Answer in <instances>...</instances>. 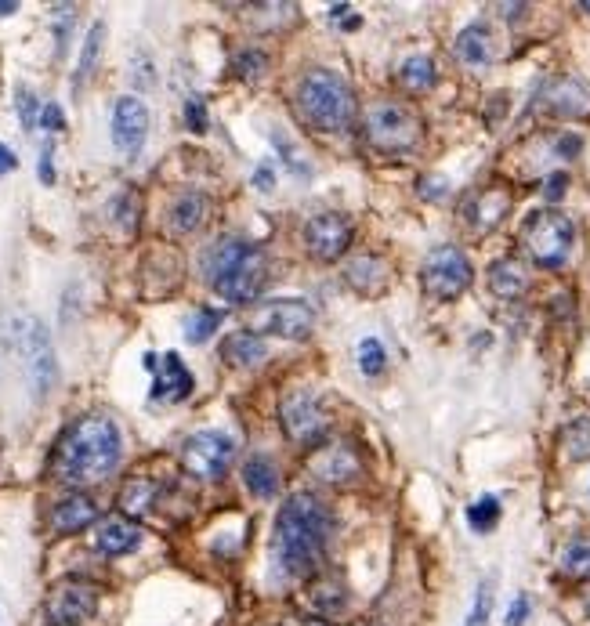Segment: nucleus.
I'll return each instance as SVG.
<instances>
[{"mask_svg": "<svg viewBox=\"0 0 590 626\" xmlns=\"http://www.w3.org/2000/svg\"><path fill=\"white\" fill-rule=\"evenodd\" d=\"M334 536V514L315 493H294L279 507L276 554L286 576H312Z\"/></svg>", "mask_w": 590, "mask_h": 626, "instance_id": "1", "label": "nucleus"}, {"mask_svg": "<svg viewBox=\"0 0 590 626\" xmlns=\"http://www.w3.org/2000/svg\"><path fill=\"white\" fill-rule=\"evenodd\" d=\"M120 431L109 417H80L77 424L66 427V435L58 438L55 456H51V471L58 482L66 485H91L105 478L120 464Z\"/></svg>", "mask_w": 590, "mask_h": 626, "instance_id": "2", "label": "nucleus"}, {"mask_svg": "<svg viewBox=\"0 0 590 626\" xmlns=\"http://www.w3.org/2000/svg\"><path fill=\"white\" fill-rule=\"evenodd\" d=\"M203 276L232 304H250L268 283V257L261 247L239 236H221L203 254Z\"/></svg>", "mask_w": 590, "mask_h": 626, "instance_id": "3", "label": "nucleus"}, {"mask_svg": "<svg viewBox=\"0 0 590 626\" xmlns=\"http://www.w3.org/2000/svg\"><path fill=\"white\" fill-rule=\"evenodd\" d=\"M297 113L323 134H344L355 120V95L330 69H312L297 87Z\"/></svg>", "mask_w": 590, "mask_h": 626, "instance_id": "4", "label": "nucleus"}, {"mask_svg": "<svg viewBox=\"0 0 590 626\" xmlns=\"http://www.w3.org/2000/svg\"><path fill=\"white\" fill-rule=\"evenodd\" d=\"M362 134L384 156L395 152H410L424 134V120L417 116V109L402 102H373L362 113Z\"/></svg>", "mask_w": 590, "mask_h": 626, "instance_id": "5", "label": "nucleus"}, {"mask_svg": "<svg viewBox=\"0 0 590 626\" xmlns=\"http://www.w3.org/2000/svg\"><path fill=\"white\" fill-rule=\"evenodd\" d=\"M11 344L19 351L22 373H26L33 395L44 399L51 391V384H55V370H58L55 348H51V337H48V330H44V323H40L37 315L15 312L11 315Z\"/></svg>", "mask_w": 590, "mask_h": 626, "instance_id": "6", "label": "nucleus"}, {"mask_svg": "<svg viewBox=\"0 0 590 626\" xmlns=\"http://www.w3.org/2000/svg\"><path fill=\"white\" fill-rule=\"evenodd\" d=\"M518 239H522L525 254L533 257L540 268H562L572 254L576 228H572V218L562 214V210H536L522 225Z\"/></svg>", "mask_w": 590, "mask_h": 626, "instance_id": "7", "label": "nucleus"}, {"mask_svg": "<svg viewBox=\"0 0 590 626\" xmlns=\"http://www.w3.org/2000/svg\"><path fill=\"white\" fill-rule=\"evenodd\" d=\"M471 261L464 257V250L457 247H438L424 257V268H420V286L431 301H453L471 286Z\"/></svg>", "mask_w": 590, "mask_h": 626, "instance_id": "8", "label": "nucleus"}, {"mask_svg": "<svg viewBox=\"0 0 590 626\" xmlns=\"http://www.w3.org/2000/svg\"><path fill=\"white\" fill-rule=\"evenodd\" d=\"M250 330L254 333H272L283 341H305L315 330V308L297 297H283V301H268L250 312Z\"/></svg>", "mask_w": 590, "mask_h": 626, "instance_id": "9", "label": "nucleus"}, {"mask_svg": "<svg viewBox=\"0 0 590 626\" xmlns=\"http://www.w3.org/2000/svg\"><path fill=\"white\" fill-rule=\"evenodd\" d=\"M232 456H236V446H232L229 435L221 431H196V435L185 438L181 446V464L192 478H203V482H218L225 478V471L232 467Z\"/></svg>", "mask_w": 590, "mask_h": 626, "instance_id": "10", "label": "nucleus"}, {"mask_svg": "<svg viewBox=\"0 0 590 626\" xmlns=\"http://www.w3.org/2000/svg\"><path fill=\"white\" fill-rule=\"evenodd\" d=\"M279 420H283L290 442H297V446H312L326 435V413L308 388L286 391L283 402H279Z\"/></svg>", "mask_w": 590, "mask_h": 626, "instance_id": "11", "label": "nucleus"}, {"mask_svg": "<svg viewBox=\"0 0 590 626\" xmlns=\"http://www.w3.org/2000/svg\"><path fill=\"white\" fill-rule=\"evenodd\" d=\"M98 612V587L84 579H66L51 590L48 623L51 626H84Z\"/></svg>", "mask_w": 590, "mask_h": 626, "instance_id": "12", "label": "nucleus"}, {"mask_svg": "<svg viewBox=\"0 0 590 626\" xmlns=\"http://www.w3.org/2000/svg\"><path fill=\"white\" fill-rule=\"evenodd\" d=\"M352 236V218L337 214V210H326V214H315L305 225V250L315 261H337L344 250L352 247Z\"/></svg>", "mask_w": 590, "mask_h": 626, "instance_id": "13", "label": "nucleus"}, {"mask_svg": "<svg viewBox=\"0 0 590 626\" xmlns=\"http://www.w3.org/2000/svg\"><path fill=\"white\" fill-rule=\"evenodd\" d=\"M149 138V109H145L142 98L124 95L116 98L113 105V145L124 156H138Z\"/></svg>", "mask_w": 590, "mask_h": 626, "instance_id": "14", "label": "nucleus"}, {"mask_svg": "<svg viewBox=\"0 0 590 626\" xmlns=\"http://www.w3.org/2000/svg\"><path fill=\"white\" fill-rule=\"evenodd\" d=\"M145 366L156 373L153 380V399L156 402H185L192 395V373L189 366L181 362L178 351H167V355H145Z\"/></svg>", "mask_w": 590, "mask_h": 626, "instance_id": "15", "label": "nucleus"}, {"mask_svg": "<svg viewBox=\"0 0 590 626\" xmlns=\"http://www.w3.org/2000/svg\"><path fill=\"white\" fill-rule=\"evenodd\" d=\"M540 105L551 116H580L590 109V87L576 76H562V80L543 87Z\"/></svg>", "mask_w": 590, "mask_h": 626, "instance_id": "16", "label": "nucleus"}, {"mask_svg": "<svg viewBox=\"0 0 590 626\" xmlns=\"http://www.w3.org/2000/svg\"><path fill=\"white\" fill-rule=\"evenodd\" d=\"M308 471L330 485H344V482H352V478L362 475V464H359V456H355V449L326 446L308 460Z\"/></svg>", "mask_w": 590, "mask_h": 626, "instance_id": "17", "label": "nucleus"}, {"mask_svg": "<svg viewBox=\"0 0 590 626\" xmlns=\"http://www.w3.org/2000/svg\"><path fill=\"white\" fill-rule=\"evenodd\" d=\"M453 55L471 69H482L489 66L496 58V40H493V29L486 22H471L467 29H460L457 40H453Z\"/></svg>", "mask_w": 590, "mask_h": 626, "instance_id": "18", "label": "nucleus"}, {"mask_svg": "<svg viewBox=\"0 0 590 626\" xmlns=\"http://www.w3.org/2000/svg\"><path fill=\"white\" fill-rule=\"evenodd\" d=\"M507 210H511V192L482 189L478 196H471L464 214H467V225L475 228V232H493V228L507 218Z\"/></svg>", "mask_w": 590, "mask_h": 626, "instance_id": "19", "label": "nucleus"}, {"mask_svg": "<svg viewBox=\"0 0 590 626\" xmlns=\"http://www.w3.org/2000/svg\"><path fill=\"white\" fill-rule=\"evenodd\" d=\"M344 279H348V286L359 290L362 297H381L391 286V268L384 265L377 254H362L344 268Z\"/></svg>", "mask_w": 590, "mask_h": 626, "instance_id": "20", "label": "nucleus"}, {"mask_svg": "<svg viewBox=\"0 0 590 626\" xmlns=\"http://www.w3.org/2000/svg\"><path fill=\"white\" fill-rule=\"evenodd\" d=\"M138 543H142V529H138L131 518H105L95 529V551L105 554V558L131 554Z\"/></svg>", "mask_w": 590, "mask_h": 626, "instance_id": "21", "label": "nucleus"}, {"mask_svg": "<svg viewBox=\"0 0 590 626\" xmlns=\"http://www.w3.org/2000/svg\"><path fill=\"white\" fill-rule=\"evenodd\" d=\"M95 518H98L95 500L84 493H73V496H66V500H58L55 511H51V525H55V532H62V536H66V532L87 529Z\"/></svg>", "mask_w": 590, "mask_h": 626, "instance_id": "22", "label": "nucleus"}, {"mask_svg": "<svg viewBox=\"0 0 590 626\" xmlns=\"http://www.w3.org/2000/svg\"><path fill=\"white\" fill-rule=\"evenodd\" d=\"M221 359L229 362V366H236V370H247V366H257V362L268 359V344L254 330L229 333L225 344H221Z\"/></svg>", "mask_w": 590, "mask_h": 626, "instance_id": "23", "label": "nucleus"}, {"mask_svg": "<svg viewBox=\"0 0 590 626\" xmlns=\"http://www.w3.org/2000/svg\"><path fill=\"white\" fill-rule=\"evenodd\" d=\"M489 290L496 297H504V301H514V297H522L529 290V272L518 257H500L493 268H489Z\"/></svg>", "mask_w": 590, "mask_h": 626, "instance_id": "24", "label": "nucleus"}, {"mask_svg": "<svg viewBox=\"0 0 590 626\" xmlns=\"http://www.w3.org/2000/svg\"><path fill=\"white\" fill-rule=\"evenodd\" d=\"M210 214V200L203 192H181L178 200L171 203V228L181 232V236H189L196 228H203Z\"/></svg>", "mask_w": 590, "mask_h": 626, "instance_id": "25", "label": "nucleus"}, {"mask_svg": "<svg viewBox=\"0 0 590 626\" xmlns=\"http://www.w3.org/2000/svg\"><path fill=\"white\" fill-rule=\"evenodd\" d=\"M308 605H312L315 616L337 619L348 608V594H344V587L337 579H315L312 587H308Z\"/></svg>", "mask_w": 590, "mask_h": 626, "instance_id": "26", "label": "nucleus"}, {"mask_svg": "<svg viewBox=\"0 0 590 626\" xmlns=\"http://www.w3.org/2000/svg\"><path fill=\"white\" fill-rule=\"evenodd\" d=\"M160 500V485L153 478H131L120 489V511L124 514H149Z\"/></svg>", "mask_w": 590, "mask_h": 626, "instance_id": "27", "label": "nucleus"}, {"mask_svg": "<svg viewBox=\"0 0 590 626\" xmlns=\"http://www.w3.org/2000/svg\"><path fill=\"white\" fill-rule=\"evenodd\" d=\"M243 482H247V489L254 496L268 500V496H276V489H279V471L268 456H250L247 467H243Z\"/></svg>", "mask_w": 590, "mask_h": 626, "instance_id": "28", "label": "nucleus"}, {"mask_svg": "<svg viewBox=\"0 0 590 626\" xmlns=\"http://www.w3.org/2000/svg\"><path fill=\"white\" fill-rule=\"evenodd\" d=\"M438 80L435 73V62H431L428 55H413L402 62L399 69V84L406 87V91H413V95H424V91H431Z\"/></svg>", "mask_w": 590, "mask_h": 626, "instance_id": "29", "label": "nucleus"}, {"mask_svg": "<svg viewBox=\"0 0 590 626\" xmlns=\"http://www.w3.org/2000/svg\"><path fill=\"white\" fill-rule=\"evenodd\" d=\"M102 40H105V26L102 22H95V26L87 29L84 51H80V62H77V76H73V87H77V91L91 80V73H95L98 55H102Z\"/></svg>", "mask_w": 590, "mask_h": 626, "instance_id": "30", "label": "nucleus"}, {"mask_svg": "<svg viewBox=\"0 0 590 626\" xmlns=\"http://www.w3.org/2000/svg\"><path fill=\"white\" fill-rule=\"evenodd\" d=\"M562 449L569 460H590V420L580 417V420H572L569 427H565V435H562Z\"/></svg>", "mask_w": 590, "mask_h": 626, "instance_id": "31", "label": "nucleus"}, {"mask_svg": "<svg viewBox=\"0 0 590 626\" xmlns=\"http://www.w3.org/2000/svg\"><path fill=\"white\" fill-rule=\"evenodd\" d=\"M221 319H225V312H221V308H196V312H192V319H189V326H185V337H189L192 344H203L210 337V333L218 330L221 326Z\"/></svg>", "mask_w": 590, "mask_h": 626, "instance_id": "32", "label": "nucleus"}, {"mask_svg": "<svg viewBox=\"0 0 590 626\" xmlns=\"http://www.w3.org/2000/svg\"><path fill=\"white\" fill-rule=\"evenodd\" d=\"M500 522V500L496 496H478L471 507H467V525L475 532H489Z\"/></svg>", "mask_w": 590, "mask_h": 626, "instance_id": "33", "label": "nucleus"}, {"mask_svg": "<svg viewBox=\"0 0 590 626\" xmlns=\"http://www.w3.org/2000/svg\"><path fill=\"white\" fill-rule=\"evenodd\" d=\"M562 572L572 579H587L590 576V540H576L565 547L562 554Z\"/></svg>", "mask_w": 590, "mask_h": 626, "instance_id": "34", "label": "nucleus"}, {"mask_svg": "<svg viewBox=\"0 0 590 626\" xmlns=\"http://www.w3.org/2000/svg\"><path fill=\"white\" fill-rule=\"evenodd\" d=\"M493 594H496V579H482L475 594V605H471V616H467L464 626H489V616H493Z\"/></svg>", "mask_w": 590, "mask_h": 626, "instance_id": "35", "label": "nucleus"}, {"mask_svg": "<svg viewBox=\"0 0 590 626\" xmlns=\"http://www.w3.org/2000/svg\"><path fill=\"white\" fill-rule=\"evenodd\" d=\"M384 366H388L384 344L377 341V337H366V341L359 344V370L366 373V377H381Z\"/></svg>", "mask_w": 590, "mask_h": 626, "instance_id": "36", "label": "nucleus"}, {"mask_svg": "<svg viewBox=\"0 0 590 626\" xmlns=\"http://www.w3.org/2000/svg\"><path fill=\"white\" fill-rule=\"evenodd\" d=\"M232 69H236L243 80H257V76L268 69V55H265V51H257V48L239 51V55L232 58Z\"/></svg>", "mask_w": 590, "mask_h": 626, "instance_id": "37", "label": "nucleus"}, {"mask_svg": "<svg viewBox=\"0 0 590 626\" xmlns=\"http://www.w3.org/2000/svg\"><path fill=\"white\" fill-rule=\"evenodd\" d=\"M19 116H22V127H26V131H33V127L40 124V113H44V105L37 102V95H33V91H29V87H19Z\"/></svg>", "mask_w": 590, "mask_h": 626, "instance_id": "38", "label": "nucleus"}, {"mask_svg": "<svg viewBox=\"0 0 590 626\" xmlns=\"http://www.w3.org/2000/svg\"><path fill=\"white\" fill-rule=\"evenodd\" d=\"M116 221H120V228H127V232L138 228V196H134V192H124V196L116 200Z\"/></svg>", "mask_w": 590, "mask_h": 626, "instance_id": "39", "label": "nucleus"}, {"mask_svg": "<svg viewBox=\"0 0 590 626\" xmlns=\"http://www.w3.org/2000/svg\"><path fill=\"white\" fill-rule=\"evenodd\" d=\"M185 124H189V131H196V134L207 131V102H203L200 95H192L189 102H185Z\"/></svg>", "mask_w": 590, "mask_h": 626, "instance_id": "40", "label": "nucleus"}, {"mask_svg": "<svg viewBox=\"0 0 590 626\" xmlns=\"http://www.w3.org/2000/svg\"><path fill=\"white\" fill-rule=\"evenodd\" d=\"M69 26H73V8H66V4H58L55 8V40H58V55L66 51L69 44Z\"/></svg>", "mask_w": 590, "mask_h": 626, "instance_id": "41", "label": "nucleus"}, {"mask_svg": "<svg viewBox=\"0 0 590 626\" xmlns=\"http://www.w3.org/2000/svg\"><path fill=\"white\" fill-rule=\"evenodd\" d=\"M529 598L525 594H518V598L511 601V608H507V626H522L525 619H529Z\"/></svg>", "mask_w": 590, "mask_h": 626, "instance_id": "42", "label": "nucleus"}, {"mask_svg": "<svg viewBox=\"0 0 590 626\" xmlns=\"http://www.w3.org/2000/svg\"><path fill=\"white\" fill-rule=\"evenodd\" d=\"M565 185H569V174H551V178H547V185H543V196H547V200L551 203H558L565 196Z\"/></svg>", "mask_w": 590, "mask_h": 626, "instance_id": "43", "label": "nucleus"}, {"mask_svg": "<svg viewBox=\"0 0 590 626\" xmlns=\"http://www.w3.org/2000/svg\"><path fill=\"white\" fill-rule=\"evenodd\" d=\"M40 127H48V131H62V127H66V116H62V109H58L55 102L44 105V113H40Z\"/></svg>", "mask_w": 590, "mask_h": 626, "instance_id": "44", "label": "nucleus"}, {"mask_svg": "<svg viewBox=\"0 0 590 626\" xmlns=\"http://www.w3.org/2000/svg\"><path fill=\"white\" fill-rule=\"evenodd\" d=\"M420 196H428V200H442V196H446V181L442 178L420 181Z\"/></svg>", "mask_w": 590, "mask_h": 626, "instance_id": "45", "label": "nucleus"}, {"mask_svg": "<svg viewBox=\"0 0 590 626\" xmlns=\"http://www.w3.org/2000/svg\"><path fill=\"white\" fill-rule=\"evenodd\" d=\"M15 167H19V160H15V152H11L8 145H0V178H4L8 171H15Z\"/></svg>", "mask_w": 590, "mask_h": 626, "instance_id": "46", "label": "nucleus"}, {"mask_svg": "<svg viewBox=\"0 0 590 626\" xmlns=\"http://www.w3.org/2000/svg\"><path fill=\"white\" fill-rule=\"evenodd\" d=\"M40 181H55V167H51V149H44V156H40Z\"/></svg>", "mask_w": 590, "mask_h": 626, "instance_id": "47", "label": "nucleus"}, {"mask_svg": "<svg viewBox=\"0 0 590 626\" xmlns=\"http://www.w3.org/2000/svg\"><path fill=\"white\" fill-rule=\"evenodd\" d=\"M254 185H257V189H261V192H268V185H272V171H268V167H257Z\"/></svg>", "mask_w": 590, "mask_h": 626, "instance_id": "48", "label": "nucleus"}, {"mask_svg": "<svg viewBox=\"0 0 590 626\" xmlns=\"http://www.w3.org/2000/svg\"><path fill=\"white\" fill-rule=\"evenodd\" d=\"M11 11H19L15 0H0V15H11Z\"/></svg>", "mask_w": 590, "mask_h": 626, "instance_id": "49", "label": "nucleus"}, {"mask_svg": "<svg viewBox=\"0 0 590 626\" xmlns=\"http://www.w3.org/2000/svg\"><path fill=\"white\" fill-rule=\"evenodd\" d=\"M290 626H326V623H290Z\"/></svg>", "mask_w": 590, "mask_h": 626, "instance_id": "50", "label": "nucleus"}, {"mask_svg": "<svg viewBox=\"0 0 590 626\" xmlns=\"http://www.w3.org/2000/svg\"><path fill=\"white\" fill-rule=\"evenodd\" d=\"M583 11H590V0H587V4H583Z\"/></svg>", "mask_w": 590, "mask_h": 626, "instance_id": "51", "label": "nucleus"}, {"mask_svg": "<svg viewBox=\"0 0 590 626\" xmlns=\"http://www.w3.org/2000/svg\"><path fill=\"white\" fill-rule=\"evenodd\" d=\"M587 605H590V601H587Z\"/></svg>", "mask_w": 590, "mask_h": 626, "instance_id": "52", "label": "nucleus"}]
</instances>
